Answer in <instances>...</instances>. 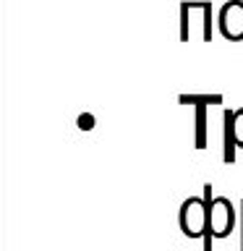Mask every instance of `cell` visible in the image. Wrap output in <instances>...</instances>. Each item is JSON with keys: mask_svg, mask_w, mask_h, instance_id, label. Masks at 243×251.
I'll use <instances>...</instances> for the list:
<instances>
[{"mask_svg": "<svg viewBox=\"0 0 243 251\" xmlns=\"http://www.w3.org/2000/svg\"><path fill=\"white\" fill-rule=\"evenodd\" d=\"M204 199L209 207V233L212 238H227L235 227V209L227 196H212V186H204Z\"/></svg>", "mask_w": 243, "mask_h": 251, "instance_id": "obj_1", "label": "cell"}, {"mask_svg": "<svg viewBox=\"0 0 243 251\" xmlns=\"http://www.w3.org/2000/svg\"><path fill=\"white\" fill-rule=\"evenodd\" d=\"M180 230L188 238H204L209 233V207L204 196H188L180 204Z\"/></svg>", "mask_w": 243, "mask_h": 251, "instance_id": "obj_2", "label": "cell"}, {"mask_svg": "<svg viewBox=\"0 0 243 251\" xmlns=\"http://www.w3.org/2000/svg\"><path fill=\"white\" fill-rule=\"evenodd\" d=\"M219 31L227 39H243V0H230L219 11Z\"/></svg>", "mask_w": 243, "mask_h": 251, "instance_id": "obj_3", "label": "cell"}, {"mask_svg": "<svg viewBox=\"0 0 243 251\" xmlns=\"http://www.w3.org/2000/svg\"><path fill=\"white\" fill-rule=\"evenodd\" d=\"M225 152H222V160L225 162H235V131H233V110H225Z\"/></svg>", "mask_w": 243, "mask_h": 251, "instance_id": "obj_4", "label": "cell"}, {"mask_svg": "<svg viewBox=\"0 0 243 251\" xmlns=\"http://www.w3.org/2000/svg\"><path fill=\"white\" fill-rule=\"evenodd\" d=\"M207 147V105L196 107V149Z\"/></svg>", "mask_w": 243, "mask_h": 251, "instance_id": "obj_5", "label": "cell"}, {"mask_svg": "<svg viewBox=\"0 0 243 251\" xmlns=\"http://www.w3.org/2000/svg\"><path fill=\"white\" fill-rule=\"evenodd\" d=\"M180 102H183V105H188V102H194L196 107L199 105H212V102H215V105H219V102H222V97H219V94H199V97H194V94H183V97H180Z\"/></svg>", "mask_w": 243, "mask_h": 251, "instance_id": "obj_6", "label": "cell"}, {"mask_svg": "<svg viewBox=\"0 0 243 251\" xmlns=\"http://www.w3.org/2000/svg\"><path fill=\"white\" fill-rule=\"evenodd\" d=\"M233 131H235V144L243 149V107L233 110Z\"/></svg>", "mask_w": 243, "mask_h": 251, "instance_id": "obj_7", "label": "cell"}, {"mask_svg": "<svg viewBox=\"0 0 243 251\" xmlns=\"http://www.w3.org/2000/svg\"><path fill=\"white\" fill-rule=\"evenodd\" d=\"M78 128L81 131H92L94 128V115H89V113H84V115H78Z\"/></svg>", "mask_w": 243, "mask_h": 251, "instance_id": "obj_8", "label": "cell"}, {"mask_svg": "<svg viewBox=\"0 0 243 251\" xmlns=\"http://www.w3.org/2000/svg\"><path fill=\"white\" fill-rule=\"evenodd\" d=\"M241 207H243V201H241ZM241 249H243V243H241Z\"/></svg>", "mask_w": 243, "mask_h": 251, "instance_id": "obj_9", "label": "cell"}]
</instances>
